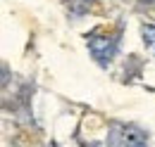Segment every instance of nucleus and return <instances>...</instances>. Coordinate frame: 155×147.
Masks as SVG:
<instances>
[{
  "mask_svg": "<svg viewBox=\"0 0 155 147\" xmlns=\"http://www.w3.org/2000/svg\"><path fill=\"white\" fill-rule=\"evenodd\" d=\"M107 145L110 147H148L146 145V133L134 124H112Z\"/></svg>",
  "mask_w": 155,
  "mask_h": 147,
  "instance_id": "f257e3e1",
  "label": "nucleus"
},
{
  "mask_svg": "<svg viewBox=\"0 0 155 147\" xmlns=\"http://www.w3.org/2000/svg\"><path fill=\"white\" fill-rule=\"evenodd\" d=\"M86 45L91 50V55L98 64H110V59L115 57L117 52V36H107V33H100V31H93L86 36Z\"/></svg>",
  "mask_w": 155,
  "mask_h": 147,
  "instance_id": "f03ea898",
  "label": "nucleus"
},
{
  "mask_svg": "<svg viewBox=\"0 0 155 147\" xmlns=\"http://www.w3.org/2000/svg\"><path fill=\"white\" fill-rule=\"evenodd\" d=\"M141 38H143L146 50L155 57V26L153 24H143V26H141Z\"/></svg>",
  "mask_w": 155,
  "mask_h": 147,
  "instance_id": "7ed1b4c3",
  "label": "nucleus"
},
{
  "mask_svg": "<svg viewBox=\"0 0 155 147\" xmlns=\"http://www.w3.org/2000/svg\"><path fill=\"white\" fill-rule=\"evenodd\" d=\"M64 2H67V7H69L72 14H84L88 10V5L96 2V0H64Z\"/></svg>",
  "mask_w": 155,
  "mask_h": 147,
  "instance_id": "20e7f679",
  "label": "nucleus"
},
{
  "mask_svg": "<svg viewBox=\"0 0 155 147\" xmlns=\"http://www.w3.org/2000/svg\"><path fill=\"white\" fill-rule=\"evenodd\" d=\"M143 7H155V0H141Z\"/></svg>",
  "mask_w": 155,
  "mask_h": 147,
  "instance_id": "39448f33",
  "label": "nucleus"
}]
</instances>
